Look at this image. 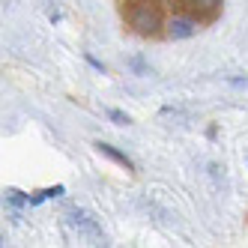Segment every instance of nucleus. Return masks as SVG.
<instances>
[{
	"label": "nucleus",
	"instance_id": "nucleus-3",
	"mask_svg": "<svg viewBox=\"0 0 248 248\" xmlns=\"http://www.w3.org/2000/svg\"><path fill=\"white\" fill-rule=\"evenodd\" d=\"M96 150H99L102 155H108V158H111V162H117V165H123V168H126V170H135V165H132V158H129L126 153H120V150H114L111 144H102V140H99V144H96Z\"/></svg>",
	"mask_w": 248,
	"mask_h": 248
},
{
	"label": "nucleus",
	"instance_id": "nucleus-1",
	"mask_svg": "<svg viewBox=\"0 0 248 248\" xmlns=\"http://www.w3.org/2000/svg\"><path fill=\"white\" fill-rule=\"evenodd\" d=\"M123 15H126L129 27H135L144 36H150V33H155L162 27V6L155 0H129V9Z\"/></svg>",
	"mask_w": 248,
	"mask_h": 248
},
{
	"label": "nucleus",
	"instance_id": "nucleus-4",
	"mask_svg": "<svg viewBox=\"0 0 248 248\" xmlns=\"http://www.w3.org/2000/svg\"><path fill=\"white\" fill-rule=\"evenodd\" d=\"M180 3H186L191 12H216L221 6V0H180Z\"/></svg>",
	"mask_w": 248,
	"mask_h": 248
},
{
	"label": "nucleus",
	"instance_id": "nucleus-5",
	"mask_svg": "<svg viewBox=\"0 0 248 248\" xmlns=\"http://www.w3.org/2000/svg\"><path fill=\"white\" fill-rule=\"evenodd\" d=\"M111 120H114V123H120V126H126V123H129V117L123 114V111H111Z\"/></svg>",
	"mask_w": 248,
	"mask_h": 248
},
{
	"label": "nucleus",
	"instance_id": "nucleus-2",
	"mask_svg": "<svg viewBox=\"0 0 248 248\" xmlns=\"http://www.w3.org/2000/svg\"><path fill=\"white\" fill-rule=\"evenodd\" d=\"M194 30H198V21L186 18V15H183V18H170L168 21V36L170 39H188Z\"/></svg>",
	"mask_w": 248,
	"mask_h": 248
}]
</instances>
